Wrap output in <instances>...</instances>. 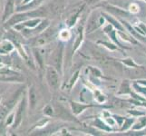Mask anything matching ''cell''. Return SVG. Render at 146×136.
<instances>
[{"mask_svg":"<svg viewBox=\"0 0 146 136\" xmlns=\"http://www.w3.org/2000/svg\"><path fill=\"white\" fill-rule=\"evenodd\" d=\"M106 21L105 18L102 16L101 12L94 11L89 16V18L87 19L86 26L84 27V33L85 34H91L97 30L100 27H102L104 23Z\"/></svg>","mask_w":146,"mask_h":136,"instance_id":"obj_1","label":"cell"},{"mask_svg":"<svg viewBox=\"0 0 146 136\" xmlns=\"http://www.w3.org/2000/svg\"><path fill=\"white\" fill-rule=\"evenodd\" d=\"M63 57H64V44L61 43L54 50V52L51 54V57H50V63H51L52 66H54L60 74H62Z\"/></svg>","mask_w":146,"mask_h":136,"instance_id":"obj_2","label":"cell"},{"mask_svg":"<svg viewBox=\"0 0 146 136\" xmlns=\"http://www.w3.org/2000/svg\"><path fill=\"white\" fill-rule=\"evenodd\" d=\"M59 72L54 66H48L46 68V80L49 86L54 90H56L60 85Z\"/></svg>","mask_w":146,"mask_h":136,"instance_id":"obj_3","label":"cell"},{"mask_svg":"<svg viewBox=\"0 0 146 136\" xmlns=\"http://www.w3.org/2000/svg\"><path fill=\"white\" fill-rule=\"evenodd\" d=\"M102 106L101 104L97 103H78L75 101H70V107H71L72 113L74 116H79L82 114L85 110L92 108V107H99Z\"/></svg>","mask_w":146,"mask_h":136,"instance_id":"obj_4","label":"cell"},{"mask_svg":"<svg viewBox=\"0 0 146 136\" xmlns=\"http://www.w3.org/2000/svg\"><path fill=\"white\" fill-rule=\"evenodd\" d=\"M104 33L106 34L107 36L111 38V40H112V41L115 44H117L120 48H122L123 50L124 49H130V47H127V46H125V45H123V44L119 41V39H118V30L115 29L111 24H109L108 26H106L104 28Z\"/></svg>","mask_w":146,"mask_h":136,"instance_id":"obj_5","label":"cell"},{"mask_svg":"<svg viewBox=\"0 0 146 136\" xmlns=\"http://www.w3.org/2000/svg\"><path fill=\"white\" fill-rule=\"evenodd\" d=\"M101 14H102V16L105 18V20H106L109 24L112 25L115 29H117L118 31H121V32L126 31V29L124 28V27L123 26V24L121 23L120 20H117V18L113 17V16H111L110 14L106 12H101Z\"/></svg>","mask_w":146,"mask_h":136,"instance_id":"obj_6","label":"cell"},{"mask_svg":"<svg viewBox=\"0 0 146 136\" xmlns=\"http://www.w3.org/2000/svg\"><path fill=\"white\" fill-rule=\"evenodd\" d=\"M91 125H93V126H94L95 128H97V129L103 131V132H105V133L113 132V129L112 128V126H110V125H108L106 123H105L102 117H95L92 121Z\"/></svg>","mask_w":146,"mask_h":136,"instance_id":"obj_7","label":"cell"},{"mask_svg":"<svg viewBox=\"0 0 146 136\" xmlns=\"http://www.w3.org/2000/svg\"><path fill=\"white\" fill-rule=\"evenodd\" d=\"M84 34H85L84 33V28L83 27H80L78 28V33H77L76 38H75L74 42V47H73V50H72V54L73 55L80 48L81 44H83L84 39Z\"/></svg>","mask_w":146,"mask_h":136,"instance_id":"obj_8","label":"cell"},{"mask_svg":"<svg viewBox=\"0 0 146 136\" xmlns=\"http://www.w3.org/2000/svg\"><path fill=\"white\" fill-rule=\"evenodd\" d=\"M120 21H121V23L123 24V26L124 27V28L126 29V31H128L131 34H132V36H133L135 39H137V40H144V36H143L142 34H140L136 30H135V28H134V27L133 26H132L130 23H128L126 20H124V19H120Z\"/></svg>","mask_w":146,"mask_h":136,"instance_id":"obj_9","label":"cell"},{"mask_svg":"<svg viewBox=\"0 0 146 136\" xmlns=\"http://www.w3.org/2000/svg\"><path fill=\"white\" fill-rule=\"evenodd\" d=\"M88 89L92 92L94 97V100L96 101L97 103H102L103 104L107 101V97L105 96V95L102 92H101L99 89H97L96 87L93 86V87H89Z\"/></svg>","mask_w":146,"mask_h":136,"instance_id":"obj_10","label":"cell"},{"mask_svg":"<svg viewBox=\"0 0 146 136\" xmlns=\"http://www.w3.org/2000/svg\"><path fill=\"white\" fill-rule=\"evenodd\" d=\"M132 84H131L128 80H123L120 85V88L117 94L118 95H123V94H129L132 93Z\"/></svg>","mask_w":146,"mask_h":136,"instance_id":"obj_11","label":"cell"},{"mask_svg":"<svg viewBox=\"0 0 146 136\" xmlns=\"http://www.w3.org/2000/svg\"><path fill=\"white\" fill-rule=\"evenodd\" d=\"M118 62H120L121 64H124L125 66H127L129 68H143V65H140L137 63H135L134 60L132 57H125L123 59H116Z\"/></svg>","mask_w":146,"mask_h":136,"instance_id":"obj_12","label":"cell"},{"mask_svg":"<svg viewBox=\"0 0 146 136\" xmlns=\"http://www.w3.org/2000/svg\"><path fill=\"white\" fill-rule=\"evenodd\" d=\"M146 127V114L143 115V116L138 117L136 119L134 124L133 125L132 130L133 131H141Z\"/></svg>","mask_w":146,"mask_h":136,"instance_id":"obj_13","label":"cell"},{"mask_svg":"<svg viewBox=\"0 0 146 136\" xmlns=\"http://www.w3.org/2000/svg\"><path fill=\"white\" fill-rule=\"evenodd\" d=\"M135 121H136V117H130V118H127L125 117V120L124 122L123 123L122 126L120 127V132L121 133H123V132H126V131H128L129 129H132L133 125L134 124Z\"/></svg>","mask_w":146,"mask_h":136,"instance_id":"obj_14","label":"cell"},{"mask_svg":"<svg viewBox=\"0 0 146 136\" xmlns=\"http://www.w3.org/2000/svg\"><path fill=\"white\" fill-rule=\"evenodd\" d=\"M108 8V11L111 12L112 14L115 15V16L117 17H125L128 16V12L125 11L124 9H122V8H119L117 7H114V6H108L107 7Z\"/></svg>","mask_w":146,"mask_h":136,"instance_id":"obj_15","label":"cell"},{"mask_svg":"<svg viewBox=\"0 0 146 136\" xmlns=\"http://www.w3.org/2000/svg\"><path fill=\"white\" fill-rule=\"evenodd\" d=\"M83 8V7H82ZM82 8H80V9H78L76 12H75L73 16H71L68 19H67V21H66V24H67V27H73L75 24H76V22H77V20H78V17H79V14L82 12Z\"/></svg>","mask_w":146,"mask_h":136,"instance_id":"obj_16","label":"cell"},{"mask_svg":"<svg viewBox=\"0 0 146 136\" xmlns=\"http://www.w3.org/2000/svg\"><path fill=\"white\" fill-rule=\"evenodd\" d=\"M79 76H80V70H76V71H75V72L73 74L72 77L70 78L69 82H68V84H67V85H66V88H67L68 91H71V90H72V88L74 87V85L75 84V83L77 82V80H78Z\"/></svg>","mask_w":146,"mask_h":136,"instance_id":"obj_17","label":"cell"},{"mask_svg":"<svg viewBox=\"0 0 146 136\" xmlns=\"http://www.w3.org/2000/svg\"><path fill=\"white\" fill-rule=\"evenodd\" d=\"M24 110H25V101L23 100V102L21 103V104L19 105V108L17 111V117H16V122H15V125L16 127H17L18 125L20 124L23 118V113H24Z\"/></svg>","mask_w":146,"mask_h":136,"instance_id":"obj_18","label":"cell"},{"mask_svg":"<svg viewBox=\"0 0 146 136\" xmlns=\"http://www.w3.org/2000/svg\"><path fill=\"white\" fill-rule=\"evenodd\" d=\"M132 87L136 93L142 94L143 97L146 98V86H143L142 84H139L138 83L134 82L132 84Z\"/></svg>","mask_w":146,"mask_h":136,"instance_id":"obj_19","label":"cell"},{"mask_svg":"<svg viewBox=\"0 0 146 136\" xmlns=\"http://www.w3.org/2000/svg\"><path fill=\"white\" fill-rule=\"evenodd\" d=\"M97 44H101L103 45L104 47L107 48L110 51H116V50H119V46L117 44H115L114 43H109V42H106V41H97L96 42Z\"/></svg>","mask_w":146,"mask_h":136,"instance_id":"obj_20","label":"cell"},{"mask_svg":"<svg viewBox=\"0 0 146 136\" xmlns=\"http://www.w3.org/2000/svg\"><path fill=\"white\" fill-rule=\"evenodd\" d=\"M71 36H72V33L68 28L62 29L61 31L59 32V38L61 39L63 42L68 41V40H70V38H71Z\"/></svg>","mask_w":146,"mask_h":136,"instance_id":"obj_21","label":"cell"},{"mask_svg":"<svg viewBox=\"0 0 146 136\" xmlns=\"http://www.w3.org/2000/svg\"><path fill=\"white\" fill-rule=\"evenodd\" d=\"M88 69L90 71V74H91V76H93L94 78H104L105 79L106 77L104 76L101 70L96 68V67H94V66H88Z\"/></svg>","mask_w":146,"mask_h":136,"instance_id":"obj_22","label":"cell"},{"mask_svg":"<svg viewBox=\"0 0 146 136\" xmlns=\"http://www.w3.org/2000/svg\"><path fill=\"white\" fill-rule=\"evenodd\" d=\"M14 9V0H7V4L6 7V10H5L4 17H7L10 14L13 12Z\"/></svg>","mask_w":146,"mask_h":136,"instance_id":"obj_23","label":"cell"},{"mask_svg":"<svg viewBox=\"0 0 146 136\" xmlns=\"http://www.w3.org/2000/svg\"><path fill=\"white\" fill-rule=\"evenodd\" d=\"M29 94H30V103H31V106L33 108L35 106V104H36V100H37L36 91H35L34 88H31Z\"/></svg>","mask_w":146,"mask_h":136,"instance_id":"obj_24","label":"cell"},{"mask_svg":"<svg viewBox=\"0 0 146 136\" xmlns=\"http://www.w3.org/2000/svg\"><path fill=\"white\" fill-rule=\"evenodd\" d=\"M128 11L131 13V14H138L139 11H140V7L138 6L137 4H135V3H133V4H131L130 6H129V8H128Z\"/></svg>","mask_w":146,"mask_h":136,"instance_id":"obj_25","label":"cell"},{"mask_svg":"<svg viewBox=\"0 0 146 136\" xmlns=\"http://www.w3.org/2000/svg\"><path fill=\"white\" fill-rule=\"evenodd\" d=\"M127 113L129 114H131L132 116L133 117H140V116H143V115L146 114L144 112H140L138 110H127Z\"/></svg>","mask_w":146,"mask_h":136,"instance_id":"obj_26","label":"cell"},{"mask_svg":"<svg viewBox=\"0 0 146 136\" xmlns=\"http://www.w3.org/2000/svg\"><path fill=\"white\" fill-rule=\"evenodd\" d=\"M113 117L114 118L115 122H116V123L118 124V126L121 127L123 125L124 120H125V117L123 116H121V115H116V114H113Z\"/></svg>","mask_w":146,"mask_h":136,"instance_id":"obj_27","label":"cell"},{"mask_svg":"<svg viewBox=\"0 0 146 136\" xmlns=\"http://www.w3.org/2000/svg\"><path fill=\"white\" fill-rule=\"evenodd\" d=\"M0 80L2 81H22L23 78L20 77V76H16V77H13V76H8V77H4V76H0Z\"/></svg>","mask_w":146,"mask_h":136,"instance_id":"obj_28","label":"cell"},{"mask_svg":"<svg viewBox=\"0 0 146 136\" xmlns=\"http://www.w3.org/2000/svg\"><path fill=\"white\" fill-rule=\"evenodd\" d=\"M38 23H40V19H32V20H30V21L25 23V25L30 27H35L36 26H37Z\"/></svg>","mask_w":146,"mask_h":136,"instance_id":"obj_29","label":"cell"},{"mask_svg":"<svg viewBox=\"0 0 146 136\" xmlns=\"http://www.w3.org/2000/svg\"><path fill=\"white\" fill-rule=\"evenodd\" d=\"M44 113L47 115V116H52V115H54V110L51 105H47V106L44 109Z\"/></svg>","mask_w":146,"mask_h":136,"instance_id":"obj_30","label":"cell"},{"mask_svg":"<svg viewBox=\"0 0 146 136\" xmlns=\"http://www.w3.org/2000/svg\"><path fill=\"white\" fill-rule=\"evenodd\" d=\"M137 26L140 27V29L143 32L144 36H146V25H145L144 23H143V22H140V23H138Z\"/></svg>","mask_w":146,"mask_h":136,"instance_id":"obj_31","label":"cell"},{"mask_svg":"<svg viewBox=\"0 0 146 136\" xmlns=\"http://www.w3.org/2000/svg\"><path fill=\"white\" fill-rule=\"evenodd\" d=\"M138 83L139 84H142L143 86H146V79H139V80H136V81H134Z\"/></svg>","mask_w":146,"mask_h":136,"instance_id":"obj_32","label":"cell"},{"mask_svg":"<svg viewBox=\"0 0 146 136\" xmlns=\"http://www.w3.org/2000/svg\"><path fill=\"white\" fill-rule=\"evenodd\" d=\"M144 1H145V2H146V0H144Z\"/></svg>","mask_w":146,"mask_h":136,"instance_id":"obj_33","label":"cell"},{"mask_svg":"<svg viewBox=\"0 0 146 136\" xmlns=\"http://www.w3.org/2000/svg\"><path fill=\"white\" fill-rule=\"evenodd\" d=\"M145 54H146V52H145Z\"/></svg>","mask_w":146,"mask_h":136,"instance_id":"obj_34","label":"cell"}]
</instances>
